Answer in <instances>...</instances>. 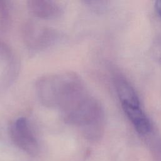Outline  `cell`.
Instances as JSON below:
<instances>
[{
  "instance_id": "cell-5",
  "label": "cell",
  "mask_w": 161,
  "mask_h": 161,
  "mask_svg": "<svg viewBox=\"0 0 161 161\" xmlns=\"http://www.w3.org/2000/svg\"><path fill=\"white\" fill-rule=\"evenodd\" d=\"M122 107L125 113L139 133L143 135L150 131L151 129L150 123L140 106L122 104Z\"/></svg>"
},
{
  "instance_id": "cell-4",
  "label": "cell",
  "mask_w": 161,
  "mask_h": 161,
  "mask_svg": "<svg viewBox=\"0 0 161 161\" xmlns=\"http://www.w3.org/2000/svg\"><path fill=\"white\" fill-rule=\"evenodd\" d=\"M29 11L35 17L52 19L60 16L62 8L57 2L50 0H31L27 1Z\"/></svg>"
},
{
  "instance_id": "cell-2",
  "label": "cell",
  "mask_w": 161,
  "mask_h": 161,
  "mask_svg": "<svg viewBox=\"0 0 161 161\" xmlns=\"http://www.w3.org/2000/svg\"><path fill=\"white\" fill-rule=\"evenodd\" d=\"M23 34L26 45L33 50L47 48L54 43L58 38V33L54 30L32 22L25 25Z\"/></svg>"
},
{
  "instance_id": "cell-3",
  "label": "cell",
  "mask_w": 161,
  "mask_h": 161,
  "mask_svg": "<svg viewBox=\"0 0 161 161\" xmlns=\"http://www.w3.org/2000/svg\"><path fill=\"white\" fill-rule=\"evenodd\" d=\"M9 132L13 142L19 148L31 155L38 153L37 140L25 118L15 120L10 126Z\"/></svg>"
},
{
  "instance_id": "cell-8",
  "label": "cell",
  "mask_w": 161,
  "mask_h": 161,
  "mask_svg": "<svg viewBox=\"0 0 161 161\" xmlns=\"http://www.w3.org/2000/svg\"><path fill=\"white\" fill-rule=\"evenodd\" d=\"M155 7L158 14L161 17V0H158L155 2Z\"/></svg>"
},
{
  "instance_id": "cell-7",
  "label": "cell",
  "mask_w": 161,
  "mask_h": 161,
  "mask_svg": "<svg viewBox=\"0 0 161 161\" xmlns=\"http://www.w3.org/2000/svg\"><path fill=\"white\" fill-rule=\"evenodd\" d=\"M9 16L8 6L6 1H0V22L2 25L6 24Z\"/></svg>"
},
{
  "instance_id": "cell-6",
  "label": "cell",
  "mask_w": 161,
  "mask_h": 161,
  "mask_svg": "<svg viewBox=\"0 0 161 161\" xmlns=\"http://www.w3.org/2000/svg\"><path fill=\"white\" fill-rule=\"evenodd\" d=\"M116 90L121 104L140 106L139 99L133 88L126 81L120 80L116 83Z\"/></svg>"
},
{
  "instance_id": "cell-1",
  "label": "cell",
  "mask_w": 161,
  "mask_h": 161,
  "mask_svg": "<svg viewBox=\"0 0 161 161\" xmlns=\"http://www.w3.org/2000/svg\"><path fill=\"white\" fill-rule=\"evenodd\" d=\"M83 85L81 79L75 73L52 74L43 75L36 80L35 92L43 106L59 109L71 95Z\"/></svg>"
}]
</instances>
